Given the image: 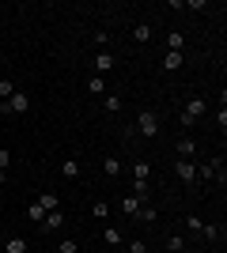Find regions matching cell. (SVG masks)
<instances>
[{"mask_svg":"<svg viewBox=\"0 0 227 253\" xmlns=\"http://www.w3.org/2000/svg\"><path fill=\"white\" fill-rule=\"evenodd\" d=\"M205 114H208V102H205V98H189V102H185V110L178 114V121H182V128H193Z\"/></svg>","mask_w":227,"mask_h":253,"instance_id":"6da1fadb","label":"cell"},{"mask_svg":"<svg viewBox=\"0 0 227 253\" xmlns=\"http://www.w3.org/2000/svg\"><path fill=\"white\" fill-rule=\"evenodd\" d=\"M136 132L140 136H159V114L155 110H140L136 114Z\"/></svg>","mask_w":227,"mask_h":253,"instance_id":"7a4b0ae2","label":"cell"},{"mask_svg":"<svg viewBox=\"0 0 227 253\" xmlns=\"http://www.w3.org/2000/svg\"><path fill=\"white\" fill-rule=\"evenodd\" d=\"M174 174H178V181H185V185H197V163L193 159H178V163H174Z\"/></svg>","mask_w":227,"mask_h":253,"instance_id":"3957f363","label":"cell"},{"mask_svg":"<svg viewBox=\"0 0 227 253\" xmlns=\"http://www.w3.org/2000/svg\"><path fill=\"white\" fill-rule=\"evenodd\" d=\"M27 110H31V98L23 95V91H15V95L4 102V110H0V114H27Z\"/></svg>","mask_w":227,"mask_h":253,"instance_id":"277c9868","label":"cell"},{"mask_svg":"<svg viewBox=\"0 0 227 253\" xmlns=\"http://www.w3.org/2000/svg\"><path fill=\"white\" fill-rule=\"evenodd\" d=\"M174 151H178V159H193L197 155V140L193 136H178L174 140Z\"/></svg>","mask_w":227,"mask_h":253,"instance_id":"5b68a950","label":"cell"},{"mask_svg":"<svg viewBox=\"0 0 227 253\" xmlns=\"http://www.w3.org/2000/svg\"><path fill=\"white\" fill-rule=\"evenodd\" d=\"M61 223H65V211L57 208V211H45V219H42V227H38V231H61Z\"/></svg>","mask_w":227,"mask_h":253,"instance_id":"8992f818","label":"cell"},{"mask_svg":"<svg viewBox=\"0 0 227 253\" xmlns=\"http://www.w3.org/2000/svg\"><path fill=\"white\" fill-rule=\"evenodd\" d=\"M121 170H125V163H121V159H102V174H106V178H121Z\"/></svg>","mask_w":227,"mask_h":253,"instance_id":"52a82bcc","label":"cell"},{"mask_svg":"<svg viewBox=\"0 0 227 253\" xmlns=\"http://www.w3.org/2000/svg\"><path fill=\"white\" fill-rule=\"evenodd\" d=\"M140 197H133V193H129V197H121V211H125V215H129V219H136V211H140Z\"/></svg>","mask_w":227,"mask_h":253,"instance_id":"ba28073f","label":"cell"},{"mask_svg":"<svg viewBox=\"0 0 227 253\" xmlns=\"http://www.w3.org/2000/svg\"><path fill=\"white\" fill-rule=\"evenodd\" d=\"M216 181V159H205V163H201V167H197V181Z\"/></svg>","mask_w":227,"mask_h":253,"instance_id":"9c48e42d","label":"cell"},{"mask_svg":"<svg viewBox=\"0 0 227 253\" xmlns=\"http://www.w3.org/2000/svg\"><path fill=\"white\" fill-rule=\"evenodd\" d=\"M201 238H205L208 246L220 242V238H224V227H216V223H205V227H201Z\"/></svg>","mask_w":227,"mask_h":253,"instance_id":"30bf717a","label":"cell"},{"mask_svg":"<svg viewBox=\"0 0 227 253\" xmlns=\"http://www.w3.org/2000/svg\"><path fill=\"white\" fill-rule=\"evenodd\" d=\"M114 68V53H106V49H98V57H95V72L102 76V72H110Z\"/></svg>","mask_w":227,"mask_h":253,"instance_id":"8fae6325","label":"cell"},{"mask_svg":"<svg viewBox=\"0 0 227 253\" xmlns=\"http://www.w3.org/2000/svg\"><path fill=\"white\" fill-rule=\"evenodd\" d=\"M121 238H125V234H121V227H106V231H102V242H106L110 250H118Z\"/></svg>","mask_w":227,"mask_h":253,"instance_id":"7c38bea8","label":"cell"},{"mask_svg":"<svg viewBox=\"0 0 227 253\" xmlns=\"http://www.w3.org/2000/svg\"><path fill=\"white\" fill-rule=\"evenodd\" d=\"M159 219V211L151 208V204H140V211H136V223H144V227H151V223Z\"/></svg>","mask_w":227,"mask_h":253,"instance_id":"4fadbf2b","label":"cell"},{"mask_svg":"<svg viewBox=\"0 0 227 253\" xmlns=\"http://www.w3.org/2000/svg\"><path fill=\"white\" fill-rule=\"evenodd\" d=\"M167 49H171V53H182L185 49V34L182 31H171V34H167Z\"/></svg>","mask_w":227,"mask_h":253,"instance_id":"5bb4252c","label":"cell"},{"mask_svg":"<svg viewBox=\"0 0 227 253\" xmlns=\"http://www.w3.org/2000/svg\"><path fill=\"white\" fill-rule=\"evenodd\" d=\"M27 219L42 227V219H45V208H42V204H38V201H34V204H27Z\"/></svg>","mask_w":227,"mask_h":253,"instance_id":"9a60e30c","label":"cell"},{"mask_svg":"<svg viewBox=\"0 0 227 253\" xmlns=\"http://www.w3.org/2000/svg\"><path fill=\"white\" fill-rule=\"evenodd\" d=\"M38 204H42L45 211H57V208H61V201H57V193H38Z\"/></svg>","mask_w":227,"mask_h":253,"instance_id":"2e32d148","label":"cell"},{"mask_svg":"<svg viewBox=\"0 0 227 253\" xmlns=\"http://www.w3.org/2000/svg\"><path fill=\"white\" fill-rule=\"evenodd\" d=\"M133 181H151V167L148 163H133Z\"/></svg>","mask_w":227,"mask_h":253,"instance_id":"e0dca14e","label":"cell"},{"mask_svg":"<svg viewBox=\"0 0 227 253\" xmlns=\"http://www.w3.org/2000/svg\"><path fill=\"white\" fill-rule=\"evenodd\" d=\"M27 250H31V246H27V238H19V234L8 238V246H4V253H27Z\"/></svg>","mask_w":227,"mask_h":253,"instance_id":"ac0fdd59","label":"cell"},{"mask_svg":"<svg viewBox=\"0 0 227 253\" xmlns=\"http://www.w3.org/2000/svg\"><path fill=\"white\" fill-rule=\"evenodd\" d=\"M133 42H151V27L148 23H136V27H133Z\"/></svg>","mask_w":227,"mask_h":253,"instance_id":"d6986e66","label":"cell"},{"mask_svg":"<svg viewBox=\"0 0 227 253\" xmlns=\"http://www.w3.org/2000/svg\"><path fill=\"white\" fill-rule=\"evenodd\" d=\"M102 110H106V114H118V110H121V98L106 91V95H102Z\"/></svg>","mask_w":227,"mask_h":253,"instance_id":"ffe728a7","label":"cell"},{"mask_svg":"<svg viewBox=\"0 0 227 253\" xmlns=\"http://www.w3.org/2000/svg\"><path fill=\"white\" fill-rule=\"evenodd\" d=\"M87 91H91V95H106V80H102V76H91V80H87Z\"/></svg>","mask_w":227,"mask_h":253,"instance_id":"44dd1931","label":"cell"},{"mask_svg":"<svg viewBox=\"0 0 227 253\" xmlns=\"http://www.w3.org/2000/svg\"><path fill=\"white\" fill-rule=\"evenodd\" d=\"M167 253H185V238L182 234H171V238H167Z\"/></svg>","mask_w":227,"mask_h":253,"instance_id":"7402d4cb","label":"cell"},{"mask_svg":"<svg viewBox=\"0 0 227 253\" xmlns=\"http://www.w3.org/2000/svg\"><path fill=\"white\" fill-rule=\"evenodd\" d=\"M163 68H167V72L182 68V53H167V57H163Z\"/></svg>","mask_w":227,"mask_h":253,"instance_id":"603a6c76","label":"cell"},{"mask_svg":"<svg viewBox=\"0 0 227 253\" xmlns=\"http://www.w3.org/2000/svg\"><path fill=\"white\" fill-rule=\"evenodd\" d=\"M61 174H65V178H80V163H76V159L61 163Z\"/></svg>","mask_w":227,"mask_h":253,"instance_id":"cb8c5ba5","label":"cell"},{"mask_svg":"<svg viewBox=\"0 0 227 253\" xmlns=\"http://www.w3.org/2000/svg\"><path fill=\"white\" fill-rule=\"evenodd\" d=\"M91 215H95V219H106V215H110V204L106 201H95V204H91Z\"/></svg>","mask_w":227,"mask_h":253,"instance_id":"d4e9b609","label":"cell"},{"mask_svg":"<svg viewBox=\"0 0 227 253\" xmlns=\"http://www.w3.org/2000/svg\"><path fill=\"white\" fill-rule=\"evenodd\" d=\"M15 91H19V87L11 84V80H0V98H4V102H8V98L15 95Z\"/></svg>","mask_w":227,"mask_h":253,"instance_id":"484cf974","label":"cell"},{"mask_svg":"<svg viewBox=\"0 0 227 253\" xmlns=\"http://www.w3.org/2000/svg\"><path fill=\"white\" fill-rule=\"evenodd\" d=\"M185 227H189V234H193V238H201V227H205V219L189 215V219H185Z\"/></svg>","mask_w":227,"mask_h":253,"instance_id":"4316f807","label":"cell"},{"mask_svg":"<svg viewBox=\"0 0 227 253\" xmlns=\"http://www.w3.org/2000/svg\"><path fill=\"white\" fill-rule=\"evenodd\" d=\"M227 95H220V132H227Z\"/></svg>","mask_w":227,"mask_h":253,"instance_id":"83f0119b","label":"cell"},{"mask_svg":"<svg viewBox=\"0 0 227 253\" xmlns=\"http://www.w3.org/2000/svg\"><path fill=\"white\" fill-rule=\"evenodd\" d=\"M57 253H80V246L72 238H65V242H57Z\"/></svg>","mask_w":227,"mask_h":253,"instance_id":"f1b7e54d","label":"cell"},{"mask_svg":"<svg viewBox=\"0 0 227 253\" xmlns=\"http://www.w3.org/2000/svg\"><path fill=\"white\" fill-rule=\"evenodd\" d=\"M129 253H148V242H144V238H133V242H129Z\"/></svg>","mask_w":227,"mask_h":253,"instance_id":"f546056e","label":"cell"},{"mask_svg":"<svg viewBox=\"0 0 227 253\" xmlns=\"http://www.w3.org/2000/svg\"><path fill=\"white\" fill-rule=\"evenodd\" d=\"M8 163H11V155H8V148H0V170H8Z\"/></svg>","mask_w":227,"mask_h":253,"instance_id":"4dcf8cb0","label":"cell"},{"mask_svg":"<svg viewBox=\"0 0 227 253\" xmlns=\"http://www.w3.org/2000/svg\"><path fill=\"white\" fill-rule=\"evenodd\" d=\"M0 110H4V98H0Z\"/></svg>","mask_w":227,"mask_h":253,"instance_id":"1f68e13d","label":"cell"},{"mask_svg":"<svg viewBox=\"0 0 227 253\" xmlns=\"http://www.w3.org/2000/svg\"><path fill=\"white\" fill-rule=\"evenodd\" d=\"M0 197H4V185H0Z\"/></svg>","mask_w":227,"mask_h":253,"instance_id":"d6a6232c","label":"cell"}]
</instances>
